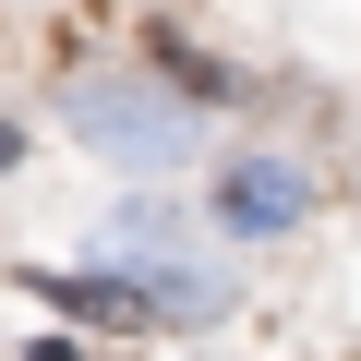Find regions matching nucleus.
<instances>
[{"instance_id":"nucleus-1","label":"nucleus","mask_w":361,"mask_h":361,"mask_svg":"<svg viewBox=\"0 0 361 361\" xmlns=\"http://www.w3.org/2000/svg\"><path fill=\"white\" fill-rule=\"evenodd\" d=\"M217 217H229V229H289V217H301V180H289V169H229Z\"/></svg>"}]
</instances>
